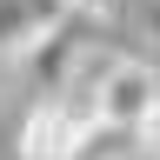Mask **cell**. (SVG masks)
Returning a JSON list of instances; mask_svg holds the SVG:
<instances>
[{
    "instance_id": "3",
    "label": "cell",
    "mask_w": 160,
    "mask_h": 160,
    "mask_svg": "<svg viewBox=\"0 0 160 160\" xmlns=\"http://www.w3.org/2000/svg\"><path fill=\"white\" fill-rule=\"evenodd\" d=\"M87 53H93V40L80 33V13H67L60 27H47L27 53H20V67H27V80H33V93H40V100H53V93H67L73 80H80Z\"/></svg>"
},
{
    "instance_id": "7",
    "label": "cell",
    "mask_w": 160,
    "mask_h": 160,
    "mask_svg": "<svg viewBox=\"0 0 160 160\" xmlns=\"http://www.w3.org/2000/svg\"><path fill=\"white\" fill-rule=\"evenodd\" d=\"M140 33L160 40V0H147V7H140Z\"/></svg>"
},
{
    "instance_id": "1",
    "label": "cell",
    "mask_w": 160,
    "mask_h": 160,
    "mask_svg": "<svg viewBox=\"0 0 160 160\" xmlns=\"http://www.w3.org/2000/svg\"><path fill=\"white\" fill-rule=\"evenodd\" d=\"M73 87L93 100V113L107 127H127V133L160 107V73L147 60H133V53H87V67H80Z\"/></svg>"
},
{
    "instance_id": "6",
    "label": "cell",
    "mask_w": 160,
    "mask_h": 160,
    "mask_svg": "<svg viewBox=\"0 0 160 160\" xmlns=\"http://www.w3.org/2000/svg\"><path fill=\"white\" fill-rule=\"evenodd\" d=\"M67 7H73L80 20H100V13H113V7H120V0H67Z\"/></svg>"
},
{
    "instance_id": "5",
    "label": "cell",
    "mask_w": 160,
    "mask_h": 160,
    "mask_svg": "<svg viewBox=\"0 0 160 160\" xmlns=\"http://www.w3.org/2000/svg\"><path fill=\"white\" fill-rule=\"evenodd\" d=\"M133 147L147 153V160H160V107H153V113H147V120L133 127Z\"/></svg>"
},
{
    "instance_id": "4",
    "label": "cell",
    "mask_w": 160,
    "mask_h": 160,
    "mask_svg": "<svg viewBox=\"0 0 160 160\" xmlns=\"http://www.w3.org/2000/svg\"><path fill=\"white\" fill-rule=\"evenodd\" d=\"M47 27H60V20H40L33 0H0V60H20Z\"/></svg>"
},
{
    "instance_id": "2",
    "label": "cell",
    "mask_w": 160,
    "mask_h": 160,
    "mask_svg": "<svg viewBox=\"0 0 160 160\" xmlns=\"http://www.w3.org/2000/svg\"><path fill=\"white\" fill-rule=\"evenodd\" d=\"M93 100L67 87V93H53V100H33V113L20 120V160H73L80 153V140L93 133Z\"/></svg>"
}]
</instances>
